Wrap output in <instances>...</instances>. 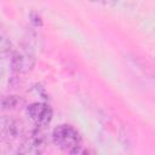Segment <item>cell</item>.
Segmentation results:
<instances>
[{"mask_svg": "<svg viewBox=\"0 0 155 155\" xmlns=\"http://www.w3.org/2000/svg\"><path fill=\"white\" fill-rule=\"evenodd\" d=\"M25 105V99L18 94H8L0 97V111L18 110Z\"/></svg>", "mask_w": 155, "mask_h": 155, "instance_id": "obj_6", "label": "cell"}, {"mask_svg": "<svg viewBox=\"0 0 155 155\" xmlns=\"http://www.w3.org/2000/svg\"><path fill=\"white\" fill-rule=\"evenodd\" d=\"M12 48L13 47H12V42L10 41V39L0 33V57L8 54L12 51Z\"/></svg>", "mask_w": 155, "mask_h": 155, "instance_id": "obj_7", "label": "cell"}, {"mask_svg": "<svg viewBox=\"0 0 155 155\" xmlns=\"http://www.w3.org/2000/svg\"><path fill=\"white\" fill-rule=\"evenodd\" d=\"M35 67V57L28 51H16L11 57V68L18 74H25Z\"/></svg>", "mask_w": 155, "mask_h": 155, "instance_id": "obj_5", "label": "cell"}, {"mask_svg": "<svg viewBox=\"0 0 155 155\" xmlns=\"http://www.w3.org/2000/svg\"><path fill=\"white\" fill-rule=\"evenodd\" d=\"M1 75H2V69H1V65H0V79H1Z\"/></svg>", "mask_w": 155, "mask_h": 155, "instance_id": "obj_11", "label": "cell"}, {"mask_svg": "<svg viewBox=\"0 0 155 155\" xmlns=\"http://www.w3.org/2000/svg\"><path fill=\"white\" fill-rule=\"evenodd\" d=\"M68 153H69L68 155H92L87 149L82 148L81 145H78V147L73 148V149H71V150H69Z\"/></svg>", "mask_w": 155, "mask_h": 155, "instance_id": "obj_9", "label": "cell"}, {"mask_svg": "<svg viewBox=\"0 0 155 155\" xmlns=\"http://www.w3.org/2000/svg\"><path fill=\"white\" fill-rule=\"evenodd\" d=\"M24 134L23 122L11 115L0 116V139L5 142H13Z\"/></svg>", "mask_w": 155, "mask_h": 155, "instance_id": "obj_3", "label": "cell"}, {"mask_svg": "<svg viewBox=\"0 0 155 155\" xmlns=\"http://www.w3.org/2000/svg\"><path fill=\"white\" fill-rule=\"evenodd\" d=\"M46 148L45 134L39 130L31 131L24 142L19 145L17 155H42Z\"/></svg>", "mask_w": 155, "mask_h": 155, "instance_id": "obj_4", "label": "cell"}, {"mask_svg": "<svg viewBox=\"0 0 155 155\" xmlns=\"http://www.w3.org/2000/svg\"><path fill=\"white\" fill-rule=\"evenodd\" d=\"M11 151V144L0 139V155H7Z\"/></svg>", "mask_w": 155, "mask_h": 155, "instance_id": "obj_10", "label": "cell"}, {"mask_svg": "<svg viewBox=\"0 0 155 155\" xmlns=\"http://www.w3.org/2000/svg\"><path fill=\"white\" fill-rule=\"evenodd\" d=\"M52 142L63 150H71L73 148L80 145L81 137L79 131L69 125V124H61L56 126L51 133Z\"/></svg>", "mask_w": 155, "mask_h": 155, "instance_id": "obj_1", "label": "cell"}, {"mask_svg": "<svg viewBox=\"0 0 155 155\" xmlns=\"http://www.w3.org/2000/svg\"><path fill=\"white\" fill-rule=\"evenodd\" d=\"M25 113L29 120L38 128L48 126L53 117V110L50 104L44 102H34L25 107Z\"/></svg>", "mask_w": 155, "mask_h": 155, "instance_id": "obj_2", "label": "cell"}, {"mask_svg": "<svg viewBox=\"0 0 155 155\" xmlns=\"http://www.w3.org/2000/svg\"><path fill=\"white\" fill-rule=\"evenodd\" d=\"M29 21H30V23H31L33 25H35V27H41V25H42L41 16H40L38 12H35V11H31V12L29 13Z\"/></svg>", "mask_w": 155, "mask_h": 155, "instance_id": "obj_8", "label": "cell"}]
</instances>
